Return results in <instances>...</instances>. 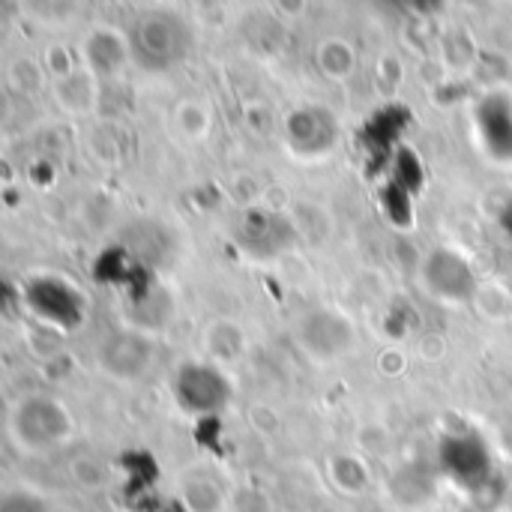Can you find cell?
<instances>
[{"label": "cell", "instance_id": "cell-4", "mask_svg": "<svg viewBox=\"0 0 512 512\" xmlns=\"http://www.w3.org/2000/svg\"><path fill=\"white\" fill-rule=\"evenodd\" d=\"M99 366L114 381H138L153 366V342L138 330H117L99 345Z\"/></svg>", "mask_w": 512, "mask_h": 512}, {"label": "cell", "instance_id": "cell-8", "mask_svg": "<svg viewBox=\"0 0 512 512\" xmlns=\"http://www.w3.org/2000/svg\"><path fill=\"white\" fill-rule=\"evenodd\" d=\"M0 512H51V507L33 492H12L3 498Z\"/></svg>", "mask_w": 512, "mask_h": 512}, {"label": "cell", "instance_id": "cell-3", "mask_svg": "<svg viewBox=\"0 0 512 512\" xmlns=\"http://www.w3.org/2000/svg\"><path fill=\"white\" fill-rule=\"evenodd\" d=\"M174 396L183 411L204 417L222 411L231 402V384L210 363H186L174 375Z\"/></svg>", "mask_w": 512, "mask_h": 512}, {"label": "cell", "instance_id": "cell-7", "mask_svg": "<svg viewBox=\"0 0 512 512\" xmlns=\"http://www.w3.org/2000/svg\"><path fill=\"white\" fill-rule=\"evenodd\" d=\"M444 468L465 489H477L489 477V456L477 438H453L444 447Z\"/></svg>", "mask_w": 512, "mask_h": 512}, {"label": "cell", "instance_id": "cell-2", "mask_svg": "<svg viewBox=\"0 0 512 512\" xmlns=\"http://www.w3.org/2000/svg\"><path fill=\"white\" fill-rule=\"evenodd\" d=\"M354 327L351 321L336 312V309H312L300 318L297 324V342L300 348L312 357V360H321V363H330L336 357H345L351 348H354Z\"/></svg>", "mask_w": 512, "mask_h": 512}, {"label": "cell", "instance_id": "cell-5", "mask_svg": "<svg viewBox=\"0 0 512 512\" xmlns=\"http://www.w3.org/2000/svg\"><path fill=\"white\" fill-rule=\"evenodd\" d=\"M132 45L153 69H165L168 63L180 60L186 51V30L174 15H147L138 21Z\"/></svg>", "mask_w": 512, "mask_h": 512}, {"label": "cell", "instance_id": "cell-1", "mask_svg": "<svg viewBox=\"0 0 512 512\" xmlns=\"http://www.w3.org/2000/svg\"><path fill=\"white\" fill-rule=\"evenodd\" d=\"M9 435L24 453H51L72 441L75 420L54 396H24L9 414Z\"/></svg>", "mask_w": 512, "mask_h": 512}, {"label": "cell", "instance_id": "cell-6", "mask_svg": "<svg viewBox=\"0 0 512 512\" xmlns=\"http://www.w3.org/2000/svg\"><path fill=\"white\" fill-rule=\"evenodd\" d=\"M423 279H426V285H429V291L435 297L450 300V303L471 300L474 291H477V282H474L471 267L462 261V255L447 252V249H438V252L429 255L426 270H423Z\"/></svg>", "mask_w": 512, "mask_h": 512}]
</instances>
